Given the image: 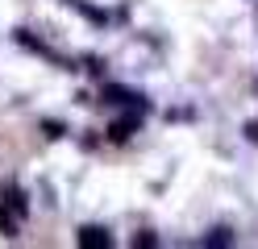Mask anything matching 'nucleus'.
Here are the masks:
<instances>
[{"mask_svg":"<svg viewBox=\"0 0 258 249\" xmlns=\"http://www.w3.org/2000/svg\"><path fill=\"white\" fill-rule=\"evenodd\" d=\"M229 241H233V237H229V228H217L213 237H208V245H229Z\"/></svg>","mask_w":258,"mask_h":249,"instance_id":"3","label":"nucleus"},{"mask_svg":"<svg viewBox=\"0 0 258 249\" xmlns=\"http://www.w3.org/2000/svg\"><path fill=\"white\" fill-rule=\"evenodd\" d=\"M79 245H84V249L108 245V232H104V228H96V224H88V228H79Z\"/></svg>","mask_w":258,"mask_h":249,"instance_id":"1","label":"nucleus"},{"mask_svg":"<svg viewBox=\"0 0 258 249\" xmlns=\"http://www.w3.org/2000/svg\"><path fill=\"white\" fill-rule=\"evenodd\" d=\"M134 129H138V116H125V121H117V125H112L108 133H112V141H125Z\"/></svg>","mask_w":258,"mask_h":249,"instance_id":"2","label":"nucleus"}]
</instances>
